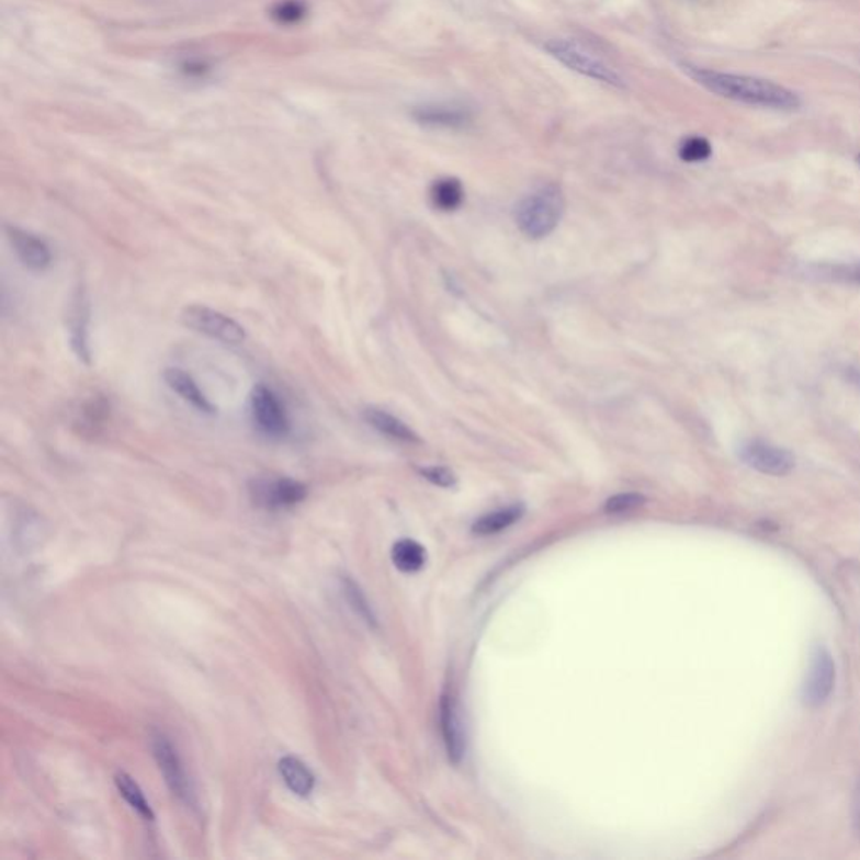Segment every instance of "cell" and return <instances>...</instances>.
<instances>
[{
    "mask_svg": "<svg viewBox=\"0 0 860 860\" xmlns=\"http://www.w3.org/2000/svg\"><path fill=\"white\" fill-rule=\"evenodd\" d=\"M686 69L695 83L717 97L726 98V100L738 101V103L749 104V106L778 110V112H793V110H799L802 104V100L795 91L768 81V79L695 68V66H688Z\"/></svg>",
    "mask_w": 860,
    "mask_h": 860,
    "instance_id": "cell-1",
    "label": "cell"
},
{
    "mask_svg": "<svg viewBox=\"0 0 860 860\" xmlns=\"http://www.w3.org/2000/svg\"><path fill=\"white\" fill-rule=\"evenodd\" d=\"M565 201L558 186L546 185L518 204L514 217L521 233L531 239H542L553 233L562 219Z\"/></svg>",
    "mask_w": 860,
    "mask_h": 860,
    "instance_id": "cell-2",
    "label": "cell"
},
{
    "mask_svg": "<svg viewBox=\"0 0 860 860\" xmlns=\"http://www.w3.org/2000/svg\"><path fill=\"white\" fill-rule=\"evenodd\" d=\"M545 49L548 50L550 56L570 68L572 71L580 72L581 76L596 79V81L610 84V87H625V79L622 78L621 72L578 41L550 39L545 44Z\"/></svg>",
    "mask_w": 860,
    "mask_h": 860,
    "instance_id": "cell-3",
    "label": "cell"
},
{
    "mask_svg": "<svg viewBox=\"0 0 860 860\" xmlns=\"http://www.w3.org/2000/svg\"><path fill=\"white\" fill-rule=\"evenodd\" d=\"M151 751H154L155 761H157L161 774L166 778L170 792L177 799L182 800V802L194 805V787H192L191 780L186 777L185 768H183L176 746L170 743V739L163 733H155L151 736Z\"/></svg>",
    "mask_w": 860,
    "mask_h": 860,
    "instance_id": "cell-4",
    "label": "cell"
},
{
    "mask_svg": "<svg viewBox=\"0 0 860 860\" xmlns=\"http://www.w3.org/2000/svg\"><path fill=\"white\" fill-rule=\"evenodd\" d=\"M182 321L197 333L223 343L239 344L246 340L245 328L240 327L239 322L207 306L194 305L183 309Z\"/></svg>",
    "mask_w": 860,
    "mask_h": 860,
    "instance_id": "cell-5",
    "label": "cell"
},
{
    "mask_svg": "<svg viewBox=\"0 0 860 860\" xmlns=\"http://www.w3.org/2000/svg\"><path fill=\"white\" fill-rule=\"evenodd\" d=\"M252 502L259 508L278 509L293 508L305 501L308 496V488L299 480L290 477H276V479H256L249 486Z\"/></svg>",
    "mask_w": 860,
    "mask_h": 860,
    "instance_id": "cell-6",
    "label": "cell"
},
{
    "mask_svg": "<svg viewBox=\"0 0 860 860\" xmlns=\"http://www.w3.org/2000/svg\"><path fill=\"white\" fill-rule=\"evenodd\" d=\"M252 420L261 432L269 438H286L290 432V419L280 398L271 388L258 385L251 394Z\"/></svg>",
    "mask_w": 860,
    "mask_h": 860,
    "instance_id": "cell-7",
    "label": "cell"
},
{
    "mask_svg": "<svg viewBox=\"0 0 860 860\" xmlns=\"http://www.w3.org/2000/svg\"><path fill=\"white\" fill-rule=\"evenodd\" d=\"M836 682V664L824 647H817L812 654L811 669L803 686V701L808 706H818L830 695Z\"/></svg>",
    "mask_w": 860,
    "mask_h": 860,
    "instance_id": "cell-8",
    "label": "cell"
},
{
    "mask_svg": "<svg viewBox=\"0 0 860 860\" xmlns=\"http://www.w3.org/2000/svg\"><path fill=\"white\" fill-rule=\"evenodd\" d=\"M742 457L752 469L770 476H785L795 467V460L789 451L765 442H751L746 445L743 448Z\"/></svg>",
    "mask_w": 860,
    "mask_h": 860,
    "instance_id": "cell-9",
    "label": "cell"
},
{
    "mask_svg": "<svg viewBox=\"0 0 860 860\" xmlns=\"http://www.w3.org/2000/svg\"><path fill=\"white\" fill-rule=\"evenodd\" d=\"M414 118L426 126L438 128H463L473 122L471 108L463 103H427L417 106Z\"/></svg>",
    "mask_w": 860,
    "mask_h": 860,
    "instance_id": "cell-10",
    "label": "cell"
},
{
    "mask_svg": "<svg viewBox=\"0 0 860 860\" xmlns=\"http://www.w3.org/2000/svg\"><path fill=\"white\" fill-rule=\"evenodd\" d=\"M8 237L12 249L25 268L33 271H44L49 268L53 256L43 239L14 226H8Z\"/></svg>",
    "mask_w": 860,
    "mask_h": 860,
    "instance_id": "cell-11",
    "label": "cell"
},
{
    "mask_svg": "<svg viewBox=\"0 0 860 860\" xmlns=\"http://www.w3.org/2000/svg\"><path fill=\"white\" fill-rule=\"evenodd\" d=\"M441 726L449 758L454 763H460L461 758L464 757V751H466V739H464L466 736H464L463 723H461L457 706H455L454 699L451 695L442 698Z\"/></svg>",
    "mask_w": 860,
    "mask_h": 860,
    "instance_id": "cell-12",
    "label": "cell"
},
{
    "mask_svg": "<svg viewBox=\"0 0 860 860\" xmlns=\"http://www.w3.org/2000/svg\"><path fill=\"white\" fill-rule=\"evenodd\" d=\"M163 378H166L167 385H169L176 394H179L183 400L189 401L195 409L205 414L215 412L214 406H212L211 401L207 400V397L202 394L201 388L197 387L194 378H192L191 375H186L183 370L167 369L166 373H163Z\"/></svg>",
    "mask_w": 860,
    "mask_h": 860,
    "instance_id": "cell-13",
    "label": "cell"
},
{
    "mask_svg": "<svg viewBox=\"0 0 860 860\" xmlns=\"http://www.w3.org/2000/svg\"><path fill=\"white\" fill-rule=\"evenodd\" d=\"M363 417H365L366 422L373 429L378 430L381 434L387 435V438L395 439V441L419 442V438H417L412 429H409L400 419L385 412V410L369 407L363 412Z\"/></svg>",
    "mask_w": 860,
    "mask_h": 860,
    "instance_id": "cell-14",
    "label": "cell"
},
{
    "mask_svg": "<svg viewBox=\"0 0 860 860\" xmlns=\"http://www.w3.org/2000/svg\"><path fill=\"white\" fill-rule=\"evenodd\" d=\"M280 773L287 789L298 796L312 795L315 790V774L298 758L284 757L280 761Z\"/></svg>",
    "mask_w": 860,
    "mask_h": 860,
    "instance_id": "cell-15",
    "label": "cell"
},
{
    "mask_svg": "<svg viewBox=\"0 0 860 860\" xmlns=\"http://www.w3.org/2000/svg\"><path fill=\"white\" fill-rule=\"evenodd\" d=\"M69 333H71V344L76 355L90 362V348H88V306L81 296L72 305L71 318H69Z\"/></svg>",
    "mask_w": 860,
    "mask_h": 860,
    "instance_id": "cell-16",
    "label": "cell"
},
{
    "mask_svg": "<svg viewBox=\"0 0 860 860\" xmlns=\"http://www.w3.org/2000/svg\"><path fill=\"white\" fill-rule=\"evenodd\" d=\"M392 559L398 570L414 574L426 565V550L412 540H401V542L395 543L394 550H392Z\"/></svg>",
    "mask_w": 860,
    "mask_h": 860,
    "instance_id": "cell-17",
    "label": "cell"
},
{
    "mask_svg": "<svg viewBox=\"0 0 860 860\" xmlns=\"http://www.w3.org/2000/svg\"><path fill=\"white\" fill-rule=\"evenodd\" d=\"M521 517H523V506H509V508L499 509L495 513L480 518L474 524L473 531L474 533L483 534V536H488V534L506 530V528L517 523Z\"/></svg>",
    "mask_w": 860,
    "mask_h": 860,
    "instance_id": "cell-18",
    "label": "cell"
},
{
    "mask_svg": "<svg viewBox=\"0 0 860 860\" xmlns=\"http://www.w3.org/2000/svg\"><path fill=\"white\" fill-rule=\"evenodd\" d=\"M115 783L116 789H118V792L122 793L123 799L128 802L133 811L138 812V815L144 817L145 821H154L155 815L150 803L147 802L140 787L137 785V782L132 777H128L126 773H118L115 777Z\"/></svg>",
    "mask_w": 860,
    "mask_h": 860,
    "instance_id": "cell-19",
    "label": "cell"
},
{
    "mask_svg": "<svg viewBox=\"0 0 860 860\" xmlns=\"http://www.w3.org/2000/svg\"><path fill=\"white\" fill-rule=\"evenodd\" d=\"M430 197L441 211H454L463 204L464 191L457 179H442L434 183Z\"/></svg>",
    "mask_w": 860,
    "mask_h": 860,
    "instance_id": "cell-20",
    "label": "cell"
},
{
    "mask_svg": "<svg viewBox=\"0 0 860 860\" xmlns=\"http://www.w3.org/2000/svg\"><path fill=\"white\" fill-rule=\"evenodd\" d=\"M341 590H343L344 599L350 603L353 612H355L362 621H365L366 624L376 627L375 613H373L372 607H370L369 600H366L362 588H360L352 578L343 577V580H341Z\"/></svg>",
    "mask_w": 860,
    "mask_h": 860,
    "instance_id": "cell-21",
    "label": "cell"
},
{
    "mask_svg": "<svg viewBox=\"0 0 860 860\" xmlns=\"http://www.w3.org/2000/svg\"><path fill=\"white\" fill-rule=\"evenodd\" d=\"M711 154H713V148H711L710 142L703 137L686 138L681 144V148H679V157L684 161H689V163L708 160Z\"/></svg>",
    "mask_w": 860,
    "mask_h": 860,
    "instance_id": "cell-22",
    "label": "cell"
},
{
    "mask_svg": "<svg viewBox=\"0 0 860 860\" xmlns=\"http://www.w3.org/2000/svg\"><path fill=\"white\" fill-rule=\"evenodd\" d=\"M644 496L632 495V493H629V495H616L606 502V511L612 514L627 513V511L644 505Z\"/></svg>",
    "mask_w": 860,
    "mask_h": 860,
    "instance_id": "cell-23",
    "label": "cell"
},
{
    "mask_svg": "<svg viewBox=\"0 0 860 860\" xmlns=\"http://www.w3.org/2000/svg\"><path fill=\"white\" fill-rule=\"evenodd\" d=\"M422 474L430 483L438 484L442 488L454 486L455 483L454 474L448 467H427V469H422Z\"/></svg>",
    "mask_w": 860,
    "mask_h": 860,
    "instance_id": "cell-24",
    "label": "cell"
},
{
    "mask_svg": "<svg viewBox=\"0 0 860 860\" xmlns=\"http://www.w3.org/2000/svg\"><path fill=\"white\" fill-rule=\"evenodd\" d=\"M276 15H280L281 21L284 22L298 21L299 15H303V9L296 2H284L278 8Z\"/></svg>",
    "mask_w": 860,
    "mask_h": 860,
    "instance_id": "cell-25",
    "label": "cell"
},
{
    "mask_svg": "<svg viewBox=\"0 0 860 860\" xmlns=\"http://www.w3.org/2000/svg\"><path fill=\"white\" fill-rule=\"evenodd\" d=\"M853 828L860 837V782L857 785L856 796H853Z\"/></svg>",
    "mask_w": 860,
    "mask_h": 860,
    "instance_id": "cell-26",
    "label": "cell"
},
{
    "mask_svg": "<svg viewBox=\"0 0 860 860\" xmlns=\"http://www.w3.org/2000/svg\"><path fill=\"white\" fill-rule=\"evenodd\" d=\"M857 160H859V163H860V155H859V158H857Z\"/></svg>",
    "mask_w": 860,
    "mask_h": 860,
    "instance_id": "cell-27",
    "label": "cell"
}]
</instances>
